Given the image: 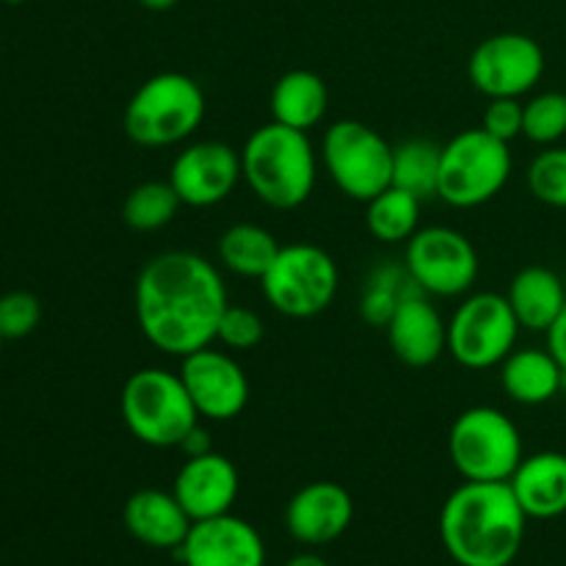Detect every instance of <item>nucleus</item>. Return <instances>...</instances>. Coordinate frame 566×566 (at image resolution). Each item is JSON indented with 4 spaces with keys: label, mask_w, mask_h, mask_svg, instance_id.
<instances>
[{
    "label": "nucleus",
    "mask_w": 566,
    "mask_h": 566,
    "mask_svg": "<svg viewBox=\"0 0 566 566\" xmlns=\"http://www.w3.org/2000/svg\"><path fill=\"white\" fill-rule=\"evenodd\" d=\"M227 307L230 296L219 269L197 252L155 254L136 280L138 329L169 357L213 346Z\"/></svg>",
    "instance_id": "obj_1"
},
{
    "label": "nucleus",
    "mask_w": 566,
    "mask_h": 566,
    "mask_svg": "<svg viewBox=\"0 0 566 566\" xmlns=\"http://www.w3.org/2000/svg\"><path fill=\"white\" fill-rule=\"evenodd\" d=\"M525 525L509 481H464L442 503L440 539L459 566H512Z\"/></svg>",
    "instance_id": "obj_2"
},
{
    "label": "nucleus",
    "mask_w": 566,
    "mask_h": 566,
    "mask_svg": "<svg viewBox=\"0 0 566 566\" xmlns=\"http://www.w3.org/2000/svg\"><path fill=\"white\" fill-rule=\"evenodd\" d=\"M241 171L260 202L274 210H293L313 197L318 155L307 133L269 122L243 144Z\"/></svg>",
    "instance_id": "obj_3"
},
{
    "label": "nucleus",
    "mask_w": 566,
    "mask_h": 566,
    "mask_svg": "<svg viewBox=\"0 0 566 566\" xmlns=\"http://www.w3.org/2000/svg\"><path fill=\"white\" fill-rule=\"evenodd\" d=\"M205 92L191 75L158 72L127 99L122 127L138 147H171L197 133L205 119Z\"/></svg>",
    "instance_id": "obj_4"
},
{
    "label": "nucleus",
    "mask_w": 566,
    "mask_h": 566,
    "mask_svg": "<svg viewBox=\"0 0 566 566\" xmlns=\"http://www.w3.org/2000/svg\"><path fill=\"white\" fill-rule=\"evenodd\" d=\"M119 412L127 431L149 448H180L188 431L199 423L180 374L166 368H142L127 376Z\"/></svg>",
    "instance_id": "obj_5"
},
{
    "label": "nucleus",
    "mask_w": 566,
    "mask_h": 566,
    "mask_svg": "<svg viewBox=\"0 0 566 566\" xmlns=\"http://www.w3.org/2000/svg\"><path fill=\"white\" fill-rule=\"evenodd\" d=\"M512 177V149L484 127H470L442 144L437 197L451 208L470 210L486 205Z\"/></svg>",
    "instance_id": "obj_6"
},
{
    "label": "nucleus",
    "mask_w": 566,
    "mask_h": 566,
    "mask_svg": "<svg viewBox=\"0 0 566 566\" xmlns=\"http://www.w3.org/2000/svg\"><path fill=\"white\" fill-rule=\"evenodd\" d=\"M448 457L464 481H509L523 462V437L495 407H470L453 420Z\"/></svg>",
    "instance_id": "obj_7"
},
{
    "label": "nucleus",
    "mask_w": 566,
    "mask_h": 566,
    "mask_svg": "<svg viewBox=\"0 0 566 566\" xmlns=\"http://www.w3.org/2000/svg\"><path fill=\"white\" fill-rule=\"evenodd\" d=\"M263 296L285 318H315L332 307L340 287V271L326 249L313 243H287L265 271Z\"/></svg>",
    "instance_id": "obj_8"
},
{
    "label": "nucleus",
    "mask_w": 566,
    "mask_h": 566,
    "mask_svg": "<svg viewBox=\"0 0 566 566\" xmlns=\"http://www.w3.org/2000/svg\"><path fill=\"white\" fill-rule=\"evenodd\" d=\"M321 160L332 182L354 202H370L392 186V144L359 119H337L326 127Z\"/></svg>",
    "instance_id": "obj_9"
},
{
    "label": "nucleus",
    "mask_w": 566,
    "mask_h": 566,
    "mask_svg": "<svg viewBox=\"0 0 566 566\" xmlns=\"http://www.w3.org/2000/svg\"><path fill=\"white\" fill-rule=\"evenodd\" d=\"M520 321L501 293H473L448 321V354L468 370L501 365L517 346Z\"/></svg>",
    "instance_id": "obj_10"
},
{
    "label": "nucleus",
    "mask_w": 566,
    "mask_h": 566,
    "mask_svg": "<svg viewBox=\"0 0 566 566\" xmlns=\"http://www.w3.org/2000/svg\"><path fill=\"white\" fill-rule=\"evenodd\" d=\"M403 265L426 296H464L479 280V252L464 232L453 227H423L403 249Z\"/></svg>",
    "instance_id": "obj_11"
},
{
    "label": "nucleus",
    "mask_w": 566,
    "mask_h": 566,
    "mask_svg": "<svg viewBox=\"0 0 566 566\" xmlns=\"http://www.w3.org/2000/svg\"><path fill=\"white\" fill-rule=\"evenodd\" d=\"M470 83L484 97H523L545 75V50L528 33L506 31L484 39L468 64Z\"/></svg>",
    "instance_id": "obj_12"
},
{
    "label": "nucleus",
    "mask_w": 566,
    "mask_h": 566,
    "mask_svg": "<svg viewBox=\"0 0 566 566\" xmlns=\"http://www.w3.org/2000/svg\"><path fill=\"white\" fill-rule=\"evenodd\" d=\"M180 379L197 407L199 418L227 423L249 403V379L227 352L208 346L180 359Z\"/></svg>",
    "instance_id": "obj_13"
},
{
    "label": "nucleus",
    "mask_w": 566,
    "mask_h": 566,
    "mask_svg": "<svg viewBox=\"0 0 566 566\" xmlns=\"http://www.w3.org/2000/svg\"><path fill=\"white\" fill-rule=\"evenodd\" d=\"M241 177V153L224 142L188 144L169 171L171 188L188 208H213L224 202Z\"/></svg>",
    "instance_id": "obj_14"
},
{
    "label": "nucleus",
    "mask_w": 566,
    "mask_h": 566,
    "mask_svg": "<svg viewBox=\"0 0 566 566\" xmlns=\"http://www.w3.org/2000/svg\"><path fill=\"white\" fill-rule=\"evenodd\" d=\"M177 556L186 566H265V545L252 523L221 514L193 523Z\"/></svg>",
    "instance_id": "obj_15"
},
{
    "label": "nucleus",
    "mask_w": 566,
    "mask_h": 566,
    "mask_svg": "<svg viewBox=\"0 0 566 566\" xmlns=\"http://www.w3.org/2000/svg\"><path fill=\"white\" fill-rule=\"evenodd\" d=\"M354 520V501L346 486L335 481H313L291 497L285 525L296 542L307 547L340 539Z\"/></svg>",
    "instance_id": "obj_16"
},
{
    "label": "nucleus",
    "mask_w": 566,
    "mask_h": 566,
    "mask_svg": "<svg viewBox=\"0 0 566 566\" xmlns=\"http://www.w3.org/2000/svg\"><path fill=\"white\" fill-rule=\"evenodd\" d=\"M171 492L188 512V517L199 523V520L230 514L238 501V492H241V475L224 453L210 451L205 457L186 459Z\"/></svg>",
    "instance_id": "obj_17"
},
{
    "label": "nucleus",
    "mask_w": 566,
    "mask_h": 566,
    "mask_svg": "<svg viewBox=\"0 0 566 566\" xmlns=\"http://www.w3.org/2000/svg\"><path fill=\"white\" fill-rule=\"evenodd\" d=\"M385 332L392 354L409 368H429L448 352V321L426 293L409 296Z\"/></svg>",
    "instance_id": "obj_18"
},
{
    "label": "nucleus",
    "mask_w": 566,
    "mask_h": 566,
    "mask_svg": "<svg viewBox=\"0 0 566 566\" xmlns=\"http://www.w3.org/2000/svg\"><path fill=\"white\" fill-rule=\"evenodd\" d=\"M127 534L155 551H177L186 542L193 520L175 497V492L138 490L122 509Z\"/></svg>",
    "instance_id": "obj_19"
},
{
    "label": "nucleus",
    "mask_w": 566,
    "mask_h": 566,
    "mask_svg": "<svg viewBox=\"0 0 566 566\" xmlns=\"http://www.w3.org/2000/svg\"><path fill=\"white\" fill-rule=\"evenodd\" d=\"M528 520H556L566 514V453L542 451L523 457L509 479Z\"/></svg>",
    "instance_id": "obj_20"
},
{
    "label": "nucleus",
    "mask_w": 566,
    "mask_h": 566,
    "mask_svg": "<svg viewBox=\"0 0 566 566\" xmlns=\"http://www.w3.org/2000/svg\"><path fill=\"white\" fill-rule=\"evenodd\" d=\"M501 385L512 401L539 407L562 392L566 374L551 348H514L501 363Z\"/></svg>",
    "instance_id": "obj_21"
},
{
    "label": "nucleus",
    "mask_w": 566,
    "mask_h": 566,
    "mask_svg": "<svg viewBox=\"0 0 566 566\" xmlns=\"http://www.w3.org/2000/svg\"><path fill=\"white\" fill-rule=\"evenodd\" d=\"M506 298L523 329L545 332V335L566 307L562 276L545 265H528V269L517 271Z\"/></svg>",
    "instance_id": "obj_22"
},
{
    "label": "nucleus",
    "mask_w": 566,
    "mask_h": 566,
    "mask_svg": "<svg viewBox=\"0 0 566 566\" xmlns=\"http://www.w3.org/2000/svg\"><path fill=\"white\" fill-rule=\"evenodd\" d=\"M329 111V88L318 72L291 70L271 88V116L280 125L310 133Z\"/></svg>",
    "instance_id": "obj_23"
},
{
    "label": "nucleus",
    "mask_w": 566,
    "mask_h": 566,
    "mask_svg": "<svg viewBox=\"0 0 566 566\" xmlns=\"http://www.w3.org/2000/svg\"><path fill=\"white\" fill-rule=\"evenodd\" d=\"M216 249H219V260L227 271L247 276V280H263L282 247L265 227L241 221L221 232Z\"/></svg>",
    "instance_id": "obj_24"
},
{
    "label": "nucleus",
    "mask_w": 566,
    "mask_h": 566,
    "mask_svg": "<svg viewBox=\"0 0 566 566\" xmlns=\"http://www.w3.org/2000/svg\"><path fill=\"white\" fill-rule=\"evenodd\" d=\"M415 293H423L409 274L407 265H379L368 274L363 287V298H359V315L368 326H381L385 329L396 310L407 302Z\"/></svg>",
    "instance_id": "obj_25"
},
{
    "label": "nucleus",
    "mask_w": 566,
    "mask_h": 566,
    "mask_svg": "<svg viewBox=\"0 0 566 566\" xmlns=\"http://www.w3.org/2000/svg\"><path fill=\"white\" fill-rule=\"evenodd\" d=\"M440 155L442 147L431 138H407L398 147H392V186L403 188L420 202L437 197Z\"/></svg>",
    "instance_id": "obj_26"
},
{
    "label": "nucleus",
    "mask_w": 566,
    "mask_h": 566,
    "mask_svg": "<svg viewBox=\"0 0 566 566\" xmlns=\"http://www.w3.org/2000/svg\"><path fill=\"white\" fill-rule=\"evenodd\" d=\"M365 210L368 232L381 243H407L420 230V199L403 188H385Z\"/></svg>",
    "instance_id": "obj_27"
},
{
    "label": "nucleus",
    "mask_w": 566,
    "mask_h": 566,
    "mask_svg": "<svg viewBox=\"0 0 566 566\" xmlns=\"http://www.w3.org/2000/svg\"><path fill=\"white\" fill-rule=\"evenodd\" d=\"M182 202L169 180H149L133 188L122 202V221L136 232H158L175 221Z\"/></svg>",
    "instance_id": "obj_28"
},
{
    "label": "nucleus",
    "mask_w": 566,
    "mask_h": 566,
    "mask_svg": "<svg viewBox=\"0 0 566 566\" xmlns=\"http://www.w3.org/2000/svg\"><path fill=\"white\" fill-rule=\"evenodd\" d=\"M523 136L553 147L566 136V92H545L523 103Z\"/></svg>",
    "instance_id": "obj_29"
},
{
    "label": "nucleus",
    "mask_w": 566,
    "mask_h": 566,
    "mask_svg": "<svg viewBox=\"0 0 566 566\" xmlns=\"http://www.w3.org/2000/svg\"><path fill=\"white\" fill-rule=\"evenodd\" d=\"M528 188L539 202L566 210V147H547L531 160Z\"/></svg>",
    "instance_id": "obj_30"
},
{
    "label": "nucleus",
    "mask_w": 566,
    "mask_h": 566,
    "mask_svg": "<svg viewBox=\"0 0 566 566\" xmlns=\"http://www.w3.org/2000/svg\"><path fill=\"white\" fill-rule=\"evenodd\" d=\"M265 337V324L254 310L238 307L230 304L224 310L219 321V332H216V340L227 348V352H252L263 343Z\"/></svg>",
    "instance_id": "obj_31"
},
{
    "label": "nucleus",
    "mask_w": 566,
    "mask_h": 566,
    "mask_svg": "<svg viewBox=\"0 0 566 566\" xmlns=\"http://www.w3.org/2000/svg\"><path fill=\"white\" fill-rule=\"evenodd\" d=\"M42 321V302L28 291H9L0 296V337L22 340L36 332Z\"/></svg>",
    "instance_id": "obj_32"
},
{
    "label": "nucleus",
    "mask_w": 566,
    "mask_h": 566,
    "mask_svg": "<svg viewBox=\"0 0 566 566\" xmlns=\"http://www.w3.org/2000/svg\"><path fill=\"white\" fill-rule=\"evenodd\" d=\"M481 127L506 144L523 136V103L517 97H492L484 108Z\"/></svg>",
    "instance_id": "obj_33"
},
{
    "label": "nucleus",
    "mask_w": 566,
    "mask_h": 566,
    "mask_svg": "<svg viewBox=\"0 0 566 566\" xmlns=\"http://www.w3.org/2000/svg\"><path fill=\"white\" fill-rule=\"evenodd\" d=\"M180 451L188 457H205V453L213 451V440H210V431L205 426H193L186 434V440L180 442Z\"/></svg>",
    "instance_id": "obj_34"
},
{
    "label": "nucleus",
    "mask_w": 566,
    "mask_h": 566,
    "mask_svg": "<svg viewBox=\"0 0 566 566\" xmlns=\"http://www.w3.org/2000/svg\"><path fill=\"white\" fill-rule=\"evenodd\" d=\"M547 348H551V354L558 359V365H562L566 374V307L564 313L558 315L556 324L547 329Z\"/></svg>",
    "instance_id": "obj_35"
},
{
    "label": "nucleus",
    "mask_w": 566,
    "mask_h": 566,
    "mask_svg": "<svg viewBox=\"0 0 566 566\" xmlns=\"http://www.w3.org/2000/svg\"><path fill=\"white\" fill-rule=\"evenodd\" d=\"M285 566H329V564H326L321 556H315V553H298V556H293Z\"/></svg>",
    "instance_id": "obj_36"
},
{
    "label": "nucleus",
    "mask_w": 566,
    "mask_h": 566,
    "mask_svg": "<svg viewBox=\"0 0 566 566\" xmlns=\"http://www.w3.org/2000/svg\"><path fill=\"white\" fill-rule=\"evenodd\" d=\"M138 3H142L144 9H149V11H169L171 6H177L180 0H138Z\"/></svg>",
    "instance_id": "obj_37"
},
{
    "label": "nucleus",
    "mask_w": 566,
    "mask_h": 566,
    "mask_svg": "<svg viewBox=\"0 0 566 566\" xmlns=\"http://www.w3.org/2000/svg\"><path fill=\"white\" fill-rule=\"evenodd\" d=\"M6 3H9V6H17V3H22V0H6Z\"/></svg>",
    "instance_id": "obj_38"
},
{
    "label": "nucleus",
    "mask_w": 566,
    "mask_h": 566,
    "mask_svg": "<svg viewBox=\"0 0 566 566\" xmlns=\"http://www.w3.org/2000/svg\"><path fill=\"white\" fill-rule=\"evenodd\" d=\"M3 343H6V340H3V337H0V352H3Z\"/></svg>",
    "instance_id": "obj_39"
},
{
    "label": "nucleus",
    "mask_w": 566,
    "mask_h": 566,
    "mask_svg": "<svg viewBox=\"0 0 566 566\" xmlns=\"http://www.w3.org/2000/svg\"><path fill=\"white\" fill-rule=\"evenodd\" d=\"M564 92H566V88H564Z\"/></svg>",
    "instance_id": "obj_40"
}]
</instances>
